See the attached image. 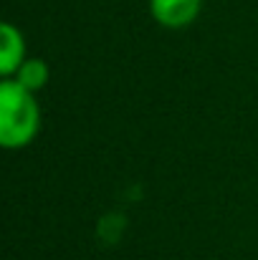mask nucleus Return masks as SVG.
Here are the masks:
<instances>
[{"label":"nucleus","mask_w":258,"mask_h":260,"mask_svg":"<svg viewBox=\"0 0 258 260\" xmlns=\"http://www.w3.org/2000/svg\"><path fill=\"white\" fill-rule=\"evenodd\" d=\"M25 38L13 23L0 25V76L13 79L25 61Z\"/></svg>","instance_id":"3"},{"label":"nucleus","mask_w":258,"mask_h":260,"mask_svg":"<svg viewBox=\"0 0 258 260\" xmlns=\"http://www.w3.org/2000/svg\"><path fill=\"white\" fill-rule=\"evenodd\" d=\"M18 84H23V86L28 88V91H41V88L48 84V79H51V71H48V63L43 61V58H25L23 61V66L18 69V74L13 76Z\"/></svg>","instance_id":"4"},{"label":"nucleus","mask_w":258,"mask_h":260,"mask_svg":"<svg viewBox=\"0 0 258 260\" xmlns=\"http://www.w3.org/2000/svg\"><path fill=\"white\" fill-rule=\"evenodd\" d=\"M203 0H150V13L162 28H187L197 20Z\"/></svg>","instance_id":"2"},{"label":"nucleus","mask_w":258,"mask_h":260,"mask_svg":"<svg viewBox=\"0 0 258 260\" xmlns=\"http://www.w3.org/2000/svg\"><path fill=\"white\" fill-rule=\"evenodd\" d=\"M41 132V106L33 91L15 79L0 81V144L5 149L28 147Z\"/></svg>","instance_id":"1"}]
</instances>
